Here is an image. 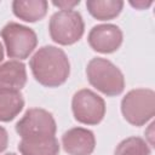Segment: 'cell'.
Segmentation results:
<instances>
[{
	"instance_id": "6da1fadb",
	"label": "cell",
	"mask_w": 155,
	"mask_h": 155,
	"mask_svg": "<svg viewBox=\"0 0 155 155\" xmlns=\"http://www.w3.org/2000/svg\"><path fill=\"white\" fill-rule=\"evenodd\" d=\"M30 68L35 80L46 87H57L64 84L70 73L65 52L52 45L42 46L34 53Z\"/></svg>"
},
{
	"instance_id": "7a4b0ae2",
	"label": "cell",
	"mask_w": 155,
	"mask_h": 155,
	"mask_svg": "<svg viewBox=\"0 0 155 155\" xmlns=\"http://www.w3.org/2000/svg\"><path fill=\"white\" fill-rule=\"evenodd\" d=\"M90 84L107 96L120 94L125 88V78L121 70L110 61L94 57L86 68Z\"/></svg>"
},
{
	"instance_id": "3957f363",
	"label": "cell",
	"mask_w": 155,
	"mask_h": 155,
	"mask_svg": "<svg viewBox=\"0 0 155 155\" xmlns=\"http://www.w3.org/2000/svg\"><path fill=\"white\" fill-rule=\"evenodd\" d=\"M121 111L133 126L147 124L155 114V92L149 88L131 90L121 101Z\"/></svg>"
},
{
	"instance_id": "277c9868",
	"label": "cell",
	"mask_w": 155,
	"mask_h": 155,
	"mask_svg": "<svg viewBox=\"0 0 155 155\" xmlns=\"http://www.w3.org/2000/svg\"><path fill=\"white\" fill-rule=\"evenodd\" d=\"M48 29L54 42L71 45L81 39L85 24L80 12L75 10H61L52 15Z\"/></svg>"
},
{
	"instance_id": "5b68a950",
	"label": "cell",
	"mask_w": 155,
	"mask_h": 155,
	"mask_svg": "<svg viewBox=\"0 0 155 155\" xmlns=\"http://www.w3.org/2000/svg\"><path fill=\"white\" fill-rule=\"evenodd\" d=\"M0 35L4 39L7 56L11 58L25 59L38 44L35 31L16 22H8L1 29Z\"/></svg>"
},
{
	"instance_id": "8992f818",
	"label": "cell",
	"mask_w": 155,
	"mask_h": 155,
	"mask_svg": "<svg viewBox=\"0 0 155 155\" xmlns=\"http://www.w3.org/2000/svg\"><path fill=\"white\" fill-rule=\"evenodd\" d=\"M71 109L75 120L85 125L99 124L105 114V103L102 97L91 90L82 88L73 96Z\"/></svg>"
},
{
	"instance_id": "52a82bcc",
	"label": "cell",
	"mask_w": 155,
	"mask_h": 155,
	"mask_svg": "<svg viewBox=\"0 0 155 155\" xmlns=\"http://www.w3.org/2000/svg\"><path fill=\"white\" fill-rule=\"evenodd\" d=\"M56 130V121L52 114L41 108L28 109L16 124V131L22 138L54 136Z\"/></svg>"
},
{
	"instance_id": "ba28073f",
	"label": "cell",
	"mask_w": 155,
	"mask_h": 155,
	"mask_svg": "<svg viewBox=\"0 0 155 155\" xmlns=\"http://www.w3.org/2000/svg\"><path fill=\"white\" fill-rule=\"evenodd\" d=\"M90 46L101 53H111L122 44V31L115 24H98L88 33Z\"/></svg>"
},
{
	"instance_id": "9c48e42d",
	"label": "cell",
	"mask_w": 155,
	"mask_h": 155,
	"mask_svg": "<svg viewBox=\"0 0 155 155\" xmlns=\"http://www.w3.org/2000/svg\"><path fill=\"white\" fill-rule=\"evenodd\" d=\"M62 145L69 155H91L96 147V138L92 131L74 127L64 132Z\"/></svg>"
},
{
	"instance_id": "30bf717a",
	"label": "cell",
	"mask_w": 155,
	"mask_h": 155,
	"mask_svg": "<svg viewBox=\"0 0 155 155\" xmlns=\"http://www.w3.org/2000/svg\"><path fill=\"white\" fill-rule=\"evenodd\" d=\"M27 82L25 65L19 61H7L0 64V90L21 91Z\"/></svg>"
},
{
	"instance_id": "8fae6325",
	"label": "cell",
	"mask_w": 155,
	"mask_h": 155,
	"mask_svg": "<svg viewBox=\"0 0 155 155\" xmlns=\"http://www.w3.org/2000/svg\"><path fill=\"white\" fill-rule=\"evenodd\" d=\"M18 149L22 155H58L59 144L54 136L22 138Z\"/></svg>"
},
{
	"instance_id": "7c38bea8",
	"label": "cell",
	"mask_w": 155,
	"mask_h": 155,
	"mask_svg": "<svg viewBox=\"0 0 155 155\" xmlns=\"http://www.w3.org/2000/svg\"><path fill=\"white\" fill-rule=\"evenodd\" d=\"M47 1L45 0H29V1H22V0H15L12 2V10L13 13L25 21V22H35L40 21L42 17H45L47 12Z\"/></svg>"
},
{
	"instance_id": "4fadbf2b",
	"label": "cell",
	"mask_w": 155,
	"mask_h": 155,
	"mask_svg": "<svg viewBox=\"0 0 155 155\" xmlns=\"http://www.w3.org/2000/svg\"><path fill=\"white\" fill-rule=\"evenodd\" d=\"M24 107V99L19 91L0 90V121H11Z\"/></svg>"
},
{
	"instance_id": "5bb4252c",
	"label": "cell",
	"mask_w": 155,
	"mask_h": 155,
	"mask_svg": "<svg viewBox=\"0 0 155 155\" xmlns=\"http://www.w3.org/2000/svg\"><path fill=\"white\" fill-rule=\"evenodd\" d=\"M88 12L97 19L107 21L116 17L122 7L124 1L121 0H88L86 1Z\"/></svg>"
},
{
	"instance_id": "9a60e30c",
	"label": "cell",
	"mask_w": 155,
	"mask_h": 155,
	"mask_svg": "<svg viewBox=\"0 0 155 155\" xmlns=\"http://www.w3.org/2000/svg\"><path fill=\"white\" fill-rule=\"evenodd\" d=\"M115 155H150V148L143 138L128 137L119 143Z\"/></svg>"
},
{
	"instance_id": "2e32d148",
	"label": "cell",
	"mask_w": 155,
	"mask_h": 155,
	"mask_svg": "<svg viewBox=\"0 0 155 155\" xmlns=\"http://www.w3.org/2000/svg\"><path fill=\"white\" fill-rule=\"evenodd\" d=\"M52 4L54 6H58L61 10H73V7L79 5L80 1H53Z\"/></svg>"
},
{
	"instance_id": "e0dca14e",
	"label": "cell",
	"mask_w": 155,
	"mask_h": 155,
	"mask_svg": "<svg viewBox=\"0 0 155 155\" xmlns=\"http://www.w3.org/2000/svg\"><path fill=\"white\" fill-rule=\"evenodd\" d=\"M7 143H8L7 131L2 126H0V153H2L7 148Z\"/></svg>"
},
{
	"instance_id": "ac0fdd59",
	"label": "cell",
	"mask_w": 155,
	"mask_h": 155,
	"mask_svg": "<svg viewBox=\"0 0 155 155\" xmlns=\"http://www.w3.org/2000/svg\"><path fill=\"white\" fill-rule=\"evenodd\" d=\"M151 4H153L151 1H148V2H145V1H136V2H132L131 1V5L134 6V7H138V8H145V7L150 6Z\"/></svg>"
},
{
	"instance_id": "d6986e66",
	"label": "cell",
	"mask_w": 155,
	"mask_h": 155,
	"mask_svg": "<svg viewBox=\"0 0 155 155\" xmlns=\"http://www.w3.org/2000/svg\"><path fill=\"white\" fill-rule=\"evenodd\" d=\"M4 59V48H2V45L0 42V62Z\"/></svg>"
},
{
	"instance_id": "ffe728a7",
	"label": "cell",
	"mask_w": 155,
	"mask_h": 155,
	"mask_svg": "<svg viewBox=\"0 0 155 155\" xmlns=\"http://www.w3.org/2000/svg\"><path fill=\"white\" fill-rule=\"evenodd\" d=\"M5 155H16V154H13V153H8V154H5Z\"/></svg>"
}]
</instances>
